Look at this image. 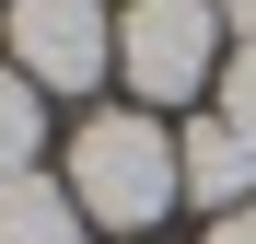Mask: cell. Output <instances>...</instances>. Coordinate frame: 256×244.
Masks as SVG:
<instances>
[{
    "mask_svg": "<svg viewBox=\"0 0 256 244\" xmlns=\"http://www.w3.org/2000/svg\"><path fill=\"white\" fill-rule=\"evenodd\" d=\"M35 140H47L35 128V81L0 58V175H35Z\"/></svg>",
    "mask_w": 256,
    "mask_h": 244,
    "instance_id": "obj_6",
    "label": "cell"
},
{
    "mask_svg": "<svg viewBox=\"0 0 256 244\" xmlns=\"http://www.w3.org/2000/svg\"><path fill=\"white\" fill-rule=\"evenodd\" d=\"M222 58H233L222 0H128V23H116V70H128V93H140V105L198 93Z\"/></svg>",
    "mask_w": 256,
    "mask_h": 244,
    "instance_id": "obj_2",
    "label": "cell"
},
{
    "mask_svg": "<svg viewBox=\"0 0 256 244\" xmlns=\"http://www.w3.org/2000/svg\"><path fill=\"white\" fill-rule=\"evenodd\" d=\"M70 198H82V221H105V233H152V221L186 198L175 140H163L140 105L82 116V128H70Z\"/></svg>",
    "mask_w": 256,
    "mask_h": 244,
    "instance_id": "obj_1",
    "label": "cell"
},
{
    "mask_svg": "<svg viewBox=\"0 0 256 244\" xmlns=\"http://www.w3.org/2000/svg\"><path fill=\"white\" fill-rule=\"evenodd\" d=\"M222 116L256 140V47H233V58H222Z\"/></svg>",
    "mask_w": 256,
    "mask_h": 244,
    "instance_id": "obj_7",
    "label": "cell"
},
{
    "mask_svg": "<svg viewBox=\"0 0 256 244\" xmlns=\"http://www.w3.org/2000/svg\"><path fill=\"white\" fill-rule=\"evenodd\" d=\"M0 244H82V198L58 175H0Z\"/></svg>",
    "mask_w": 256,
    "mask_h": 244,
    "instance_id": "obj_5",
    "label": "cell"
},
{
    "mask_svg": "<svg viewBox=\"0 0 256 244\" xmlns=\"http://www.w3.org/2000/svg\"><path fill=\"white\" fill-rule=\"evenodd\" d=\"M210 244H256V210H222V221H210Z\"/></svg>",
    "mask_w": 256,
    "mask_h": 244,
    "instance_id": "obj_8",
    "label": "cell"
},
{
    "mask_svg": "<svg viewBox=\"0 0 256 244\" xmlns=\"http://www.w3.org/2000/svg\"><path fill=\"white\" fill-rule=\"evenodd\" d=\"M175 175H186L198 210H256V140L233 128V116H210V128L175 140Z\"/></svg>",
    "mask_w": 256,
    "mask_h": 244,
    "instance_id": "obj_4",
    "label": "cell"
},
{
    "mask_svg": "<svg viewBox=\"0 0 256 244\" xmlns=\"http://www.w3.org/2000/svg\"><path fill=\"white\" fill-rule=\"evenodd\" d=\"M0 47H12V70L35 93H94L105 58H116V23H105V0H12Z\"/></svg>",
    "mask_w": 256,
    "mask_h": 244,
    "instance_id": "obj_3",
    "label": "cell"
}]
</instances>
